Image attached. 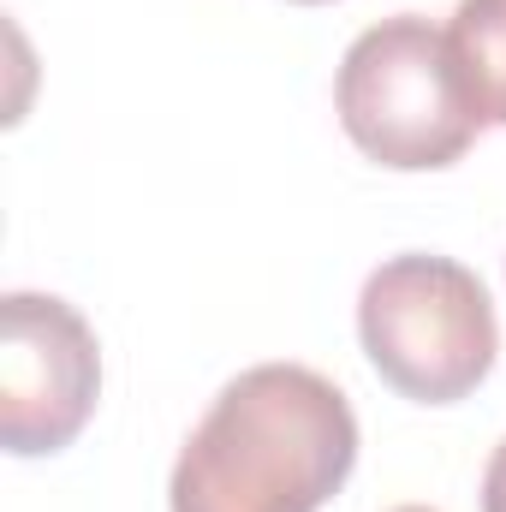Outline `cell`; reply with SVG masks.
I'll return each mask as SVG.
<instances>
[{
  "instance_id": "cell-1",
  "label": "cell",
  "mask_w": 506,
  "mask_h": 512,
  "mask_svg": "<svg viewBox=\"0 0 506 512\" xmlns=\"http://www.w3.org/2000/svg\"><path fill=\"white\" fill-rule=\"evenodd\" d=\"M358 459L346 393L304 364H256L215 393L191 429L173 512H322Z\"/></svg>"
},
{
  "instance_id": "cell-2",
  "label": "cell",
  "mask_w": 506,
  "mask_h": 512,
  "mask_svg": "<svg viewBox=\"0 0 506 512\" xmlns=\"http://www.w3.org/2000/svg\"><path fill=\"white\" fill-rule=\"evenodd\" d=\"M334 102L346 137L393 173L453 167L483 126L465 102L447 30L417 12L381 18L346 48Z\"/></svg>"
},
{
  "instance_id": "cell-3",
  "label": "cell",
  "mask_w": 506,
  "mask_h": 512,
  "mask_svg": "<svg viewBox=\"0 0 506 512\" xmlns=\"http://www.w3.org/2000/svg\"><path fill=\"white\" fill-rule=\"evenodd\" d=\"M358 334L381 382L417 405H453L495 370L501 328L483 280L453 256H393L364 280Z\"/></svg>"
},
{
  "instance_id": "cell-4",
  "label": "cell",
  "mask_w": 506,
  "mask_h": 512,
  "mask_svg": "<svg viewBox=\"0 0 506 512\" xmlns=\"http://www.w3.org/2000/svg\"><path fill=\"white\" fill-rule=\"evenodd\" d=\"M102 358L90 322L48 292L0 304V441L6 453H60L96 411Z\"/></svg>"
},
{
  "instance_id": "cell-5",
  "label": "cell",
  "mask_w": 506,
  "mask_h": 512,
  "mask_svg": "<svg viewBox=\"0 0 506 512\" xmlns=\"http://www.w3.org/2000/svg\"><path fill=\"white\" fill-rule=\"evenodd\" d=\"M447 48L477 120L506 126V0H459Z\"/></svg>"
},
{
  "instance_id": "cell-6",
  "label": "cell",
  "mask_w": 506,
  "mask_h": 512,
  "mask_svg": "<svg viewBox=\"0 0 506 512\" xmlns=\"http://www.w3.org/2000/svg\"><path fill=\"white\" fill-rule=\"evenodd\" d=\"M483 512H506V441L495 447V459L483 471Z\"/></svg>"
},
{
  "instance_id": "cell-7",
  "label": "cell",
  "mask_w": 506,
  "mask_h": 512,
  "mask_svg": "<svg viewBox=\"0 0 506 512\" xmlns=\"http://www.w3.org/2000/svg\"><path fill=\"white\" fill-rule=\"evenodd\" d=\"M393 512H429V507H393Z\"/></svg>"
},
{
  "instance_id": "cell-8",
  "label": "cell",
  "mask_w": 506,
  "mask_h": 512,
  "mask_svg": "<svg viewBox=\"0 0 506 512\" xmlns=\"http://www.w3.org/2000/svg\"><path fill=\"white\" fill-rule=\"evenodd\" d=\"M298 6H328V0H298Z\"/></svg>"
}]
</instances>
